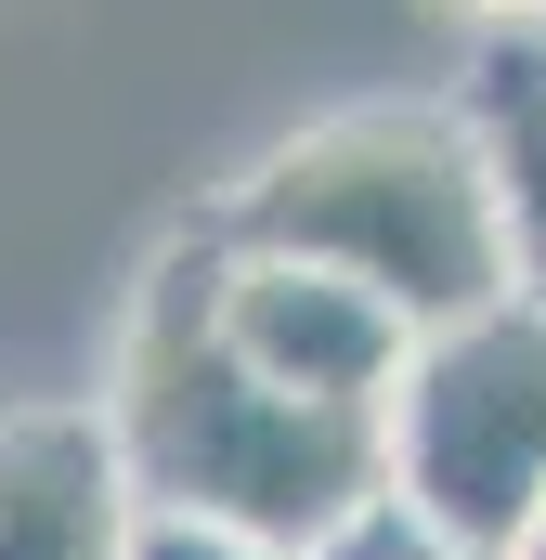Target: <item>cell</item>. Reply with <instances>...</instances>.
<instances>
[{"label": "cell", "instance_id": "obj_1", "mask_svg": "<svg viewBox=\"0 0 546 560\" xmlns=\"http://www.w3.org/2000/svg\"><path fill=\"white\" fill-rule=\"evenodd\" d=\"M105 430L143 509L169 522H222L273 560H312L339 522H365L391 495V430L378 418H325L286 405L273 378H248L222 352L209 313V235H182L118 313V365H105Z\"/></svg>", "mask_w": 546, "mask_h": 560}, {"label": "cell", "instance_id": "obj_2", "mask_svg": "<svg viewBox=\"0 0 546 560\" xmlns=\"http://www.w3.org/2000/svg\"><path fill=\"white\" fill-rule=\"evenodd\" d=\"M209 235L248 248V261H299V275L365 287L416 339L508 300L495 170H482V131L455 105H339V118L286 131L209 209Z\"/></svg>", "mask_w": 546, "mask_h": 560}, {"label": "cell", "instance_id": "obj_3", "mask_svg": "<svg viewBox=\"0 0 546 560\" xmlns=\"http://www.w3.org/2000/svg\"><path fill=\"white\" fill-rule=\"evenodd\" d=\"M391 509L442 560H508L546 509V313L508 287L404 352L391 392Z\"/></svg>", "mask_w": 546, "mask_h": 560}, {"label": "cell", "instance_id": "obj_4", "mask_svg": "<svg viewBox=\"0 0 546 560\" xmlns=\"http://www.w3.org/2000/svg\"><path fill=\"white\" fill-rule=\"evenodd\" d=\"M209 313H222V352L248 378H273L286 405L391 430V392H404V352H416V326L391 300H365V287H339V275H299V261H248V248L209 235Z\"/></svg>", "mask_w": 546, "mask_h": 560}, {"label": "cell", "instance_id": "obj_5", "mask_svg": "<svg viewBox=\"0 0 546 560\" xmlns=\"http://www.w3.org/2000/svg\"><path fill=\"white\" fill-rule=\"evenodd\" d=\"M131 522L105 405H0V560H131Z\"/></svg>", "mask_w": 546, "mask_h": 560}, {"label": "cell", "instance_id": "obj_6", "mask_svg": "<svg viewBox=\"0 0 546 560\" xmlns=\"http://www.w3.org/2000/svg\"><path fill=\"white\" fill-rule=\"evenodd\" d=\"M455 118L482 131L495 170V222H508V287L546 313V39H482Z\"/></svg>", "mask_w": 546, "mask_h": 560}, {"label": "cell", "instance_id": "obj_7", "mask_svg": "<svg viewBox=\"0 0 546 560\" xmlns=\"http://www.w3.org/2000/svg\"><path fill=\"white\" fill-rule=\"evenodd\" d=\"M131 560H273V548L222 535V522H169V509H143V522H131Z\"/></svg>", "mask_w": 546, "mask_h": 560}, {"label": "cell", "instance_id": "obj_8", "mask_svg": "<svg viewBox=\"0 0 546 560\" xmlns=\"http://www.w3.org/2000/svg\"><path fill=\"white\" fill-rule=\"evenodd\" d=\"M429 13H455L468 39H546V0H429Z\"/></svg>", "mask_w": 546, "mask_h": 560}, {"label": "cell", "instance_id": "obj_9", "mask_svg": "<svg viewBox=\"0 0 546 560\" xmlns=\"http://www.w3.org/2000/svg\"><path fill=\"white\" fill-rule=\"evenodd\" d=\"M508 560H546V509H534V535H521V548H508Z\"/></svg>", "mask_w": 546, "mask_h": 560}]
</instances>
